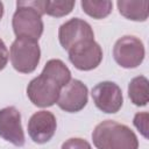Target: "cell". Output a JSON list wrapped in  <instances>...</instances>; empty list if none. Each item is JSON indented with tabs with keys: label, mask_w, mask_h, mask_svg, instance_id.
Wrapping results in <instances>:
<instances>
[{
	"label": "cell",
	"mask_w": 149,
	"mask_h": 149,
	"mask_svg": "<svg viewBox=\"0 0 149 149\" xmlns=\"http://www.w3.org/2000/svg\"><path fill=\"white\" fill-rule=\"evenodd\" d=\"M71 80V71L61 59L54 58L45 63L40 76L27 86V95L37 107H50L58 100L61 90Z\"/></svg>",
	"instance_id": "6da1fadb"
},
{
	"label": "cell",
	"mask_w": 149,
	"mask_h": 149,
	"mask_svg": "<svg viewBox=\"0 0 149 149\" xmlns=\"http://www.w3.org/2000/svg\"><path fill=\"white\" fill-rule=\"evenodd\" d=\"M45 6L47 0L16 1V10L12 19V27L16 37L38 41L43 34L42 15L45 14Z\"/></svg>",
	"instance_id": "7a4b0ae2"
},
{
	"label": "cell",
	"mask_w": 149,
	"mask_h": 149,
	"mask_svg": "<svg viewBox=\"0 0 149 149\" xmlns=\"http://www.w3.org/2000/svg\"><path fill=\"white\" fill-rule=\"evenodd\" d=\"M92 141L97 149H139L135 133L128 126L114 120L98 123L92 133Z\"/></svg>",
	"instance_id": "3957f363"
},
{
	"label": "cell",
	"mask_w": 149,
	"mask_h": 149,
	"mask_svg": "<svg viewBox=\"0 0 149 149\" xmlns=\"http://www.w3.org/2000/svg\"><path fill=\"white\" fill-rule=\"evenodd\" d=\"M9 58L13 68L17 72H34L41 59L38 42L28 37H16L10 45Z\"/></svg>",
	"instance_id": "277c9868"
},
{
	"label": "cell",
	"mask_w": 149,
	"mask_h": 149,
	"mask_svg": "<svg viewBox=\"0 0 149 149\" xmlns=\"http://www.w3.org/2000/svg\"><path fill=\"white\" fill-rule=\"evenodd\" d=\"M144 45L136 36H122L113 47L114 61L125 69H135L141 65L144 59Z\"/></svg>",
	"instance_id": "5b68a950"
},
{
	"label": "cell",
	"mask_w": 149,
	"mask_h": 149,
	"mask_svg": "<svg viewBox=\"0 0 149 149\" xmlns=\"http://www.w3.org/2000/svg\"><path fill=\"white\" fill-rule=\"evenodd\" d=\"M69 61L80 71H91L98 68L102 61V49L94 40L80 42L69 51Z\"/></svg>",
	"instance_id": "8992f818"
},
{
	"label": "cell",
	"mask_w": 149,
	"mask_h": 149,
	"mask_svg": "<svg viewBox=\"0 0 149 149\" xmlns=\"http://www.w3.org/2000/svg\"><path fill=\"white\" fill-rule=\"evenodd\" d=\"M92 99L98 109L104 113L113 114L121 109L123 104L122 91L114 81L105 80L98 83L92 88Z\"/></svg>",
	"instance_id": "52a82bcc"
},
{
	"label": "cell",
	"mask_w": 149,
	"mask_h": 149,
	"mask_svg": "<svg viewBox=\"0 0 149 149\" xmlns=\"http://www.w3.org/2000/svg\"><path fill=\"white\" fill-rule=\"evenodd\" d=\"M58 40L63 49L69 51L80 42L94 40V33L88 22L79 17H73L61 24L58 29Z\"/></svg>",
	"instance_id": "ba28073f"
},
{
	"label": "cell",
	"mask_w": 149,
	"mask_h": 149,
	"mask_svg": "<svg viewBox=\"0 0 149 149\" xmlns=\"http://www.w3.org/2000/svg\"><path fill=\"white\" fill-rule=\"evenodd\" d=\"M88 90L87 86L78 79H71L59 92L57 105L61 109L68 113L80 112L87 104Z\"/></svg>",
	"instance_id": "9c48e42d"
},
{
	"label": "cell",
	"mask_w": 149,
	"mask_h": 149,
	"mask_svg": "<svg viewBox=\"0 0 149 149\" xmlns=\"http://www.w3.org/2000/svg\"><path fill=\"white\" fill-rule=\"evenodd\" d=\"M0 137L15 147L24 146L26 140L21 125V114L14 106L0 109Z\"/></svg>",
	"instance_id": "30bf717a"
},
{
	"label": "cell",
	"mask_w": 149,
	"mask_h": 149,
	"mask_svg": "<svg viewBox=\"0 0 149 149\" xmlns=\"http://www.w3.org/2000/svg\"><path fill=\"white\" fill-rule=\"evenodd\" d=\"M28 135L37 144L49 142L56 133V116L49 111H38L34 113L28 121Z\"/></svg>",
	"instance_id": "8fae6325"
},
{
	"label": "cell",
	"mask_w": 149,
	"mask_h": 149,
	"mask_svg": "<svg viewBox=\"0 0 149 149\" xmlns=\"http://www.w3.org/2000/svg\"><path fill=\"white\" fill-rule=\"evenodd\" d=\"M119 13L132 21H146L149 14V2L148 1H127L119 0L116 2Z\"/></svg>",
	"instance_id": "7c38bea8"
},
{
	"label": "cell",
	"mask_w": 149,
	"mask_h": 149,
	"mask_svg": "<svg viewBox=\"0 0 149 149\" xmlns=\"http://www.w3.org/2000/svg\"><path fill=\"white\" fill-rule=\"evenodd\" d=\"M128 97L130 101L139 107H143L148 104L149 91L148 79L144 76L134 77L128 84Z\"/></svg>",
	"instance_id": "4fadbf2b"
},
{
	"label": "cell",
	"mask_w": 149,
	"mask_h": 149,
	"mask_svg": "<svg viewBox=\"0 0 149 149\" xmlns=\"http://www.w3.org/2000/svg\"><path fill=\"white\" fill-rule=\"evenodd\" d=\"M80 6L84 13L95 20L105 19L113 8V3L109 0H81Z\"/></svg>",
	"instance_id": "5bb4252c"
},
{
	"label": "cell",
	"mask_w": 149,
	"mask_h": 149,
	"mask_svg": "<svg viewBox=\"0 0 149 149\" xmlns=\"http://www.w3.org/2000/svg\"><path fill=\"white\" fill-rule=\"evenodd\" d=\"M76 5V1H68V0H47L45 6V14L54 17H62L70 14Z\"/></svg>",
	"instance_id": "9a60e30c"
},
{
	"label": "cell",
	"mask_w": 149,
	"mask_h": 149,
	"mask_svg": "<svg viewBox=\"0 0 149 149\" xmlns=\"http://www.w3.org/2000/svg\"><path fill=\"white\" fill-rule=\"evenodd\" d=\"M148 120H149V114L147 112H139L134 115L133 119L134 126L146 139H148Z\"/></svg>",
	"instance_id": "2e32d148"
},
{
	"label": "cell",
	"mask_w": 149,
	"mask_h": 149,
	"mask_svg": "<svg viewBox=\"0 0 149 149\" xmlns=\"http://www.w3.org/2000/svg\"><path fill=\"white\" fill-rule=\"evenodd\" d=\"M61 149H92V147L84 139H80V137H71V139L66 140L62 144Z\"/></svg>",
	"instance_id": "e0dca14e"
},
{
	"label": "cell",
	"mask_w": 149,
	"mask_h": 149,
	"mask_svg": "<svg viewBox=\"0 0 149 149\" xmlns=\"http://www.w3.org/2000/svg\"><path fill=\"white\" fill-rule=\"evenodd\" d=\"M8 58H9L8 49L5 44V42L0 38V71L6 68V65L8 63Z\"/></svg>",
	"instance_id": "ac0fdd59"
},
{
	"label": "cell",
	"mask_w": 149,
	"mask_h": 149,
	"mask_svg": "<svg viewBox=\"0 0 149 149\" xmlns=\"http://www.w3.org/2000/svg\"><path fill=\"white\" fill-rule=\"evenodd\" d=\"M2 16H3V3L0 1V20L2 19Z\"/></svg>",
	"instance_id": "d6986e66"
}]
</instances>
